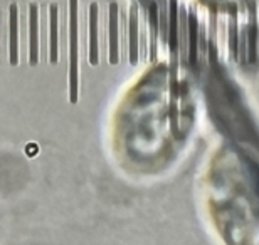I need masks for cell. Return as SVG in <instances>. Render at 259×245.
<instances>
[{
    "label": "cell",
    "mask_w": 259,
    "mask_h": 245,
    "mask_svg": "<svg viewBox=\"0 0 259 245\" xmlns=\"http://www.w3.org/2000/svg\"><path fill=\"white\" fill-rule=\"evenodd\" d=\"M110 62H118V5L110 4Z\"/></svg>",
    "instance_id": "277c9868"
},
{
    "label": "cell",
    "mask_w": 259,
    "mask_h": 245,
    "mask_svg": "<svg viewBox=\"0 0 259 245\" xmlns=\"http://www.w3.org/2000/svg\"><path fill=\"white\" fill-rule=\"evenodd\" d=\"M190 64L195 66V40H197V17L195 14H190Z\"/></svg>",
    "instance_id": "9c48e42d"
},
{
    "label": "cell",
    "mask_w": 259,
    "mask_h": 245,
    "mask_svg": "<svg viewBox=\"0 0 259 245\" xmlns=\"http://www.w3.org/2000/svg\"><path fill=\"white\" fill-rule=\"evenodd\" d=\"M138 61V7L137 4L130 9V62L137 64Z\"/></svg>",
    "instance_id": "7a4b0ae2"
},
{
    "label": "cell",
    "mask_w": 259,
    "mask_h": 245,
    "mask_svg": "<svg viewBox=\"0 0 259 245\" xmlns=\"http://www.w3.org/2000/svg\"><path fill=\"white\" fill-rule=\"evenodd\" d=\"M90 62L98 64V4L90 5Z\"/></svg>",
    "instance_id": "3957f363"
},
{
    "label": "cell",
    "mask_w": 259,
    "mask_h": 245,
    "mask_svg": "<svg viewBox=\"0 0 259 245\" xmlns=\"http://www.w3.org/2000/svg\"><path fill=\"white\" fill-rule=\"evenodd\" d=\"M49 59L53 64L58 62V7L49 9Z\"/></svg>",
    "instance_id": "5b68a950"
},
{
    "label": "cell",
    "mask_w": 259,
    "mask_h": 245,
    "mask_svg": "<svg viewBox=\"0 0 259 245\" xmlns=\"http://www.w3.org/2000/svg\"><path fill=\"white\" fill-rule=\"evenodd\" d=\"M17 5H10V64L19 62V32H17Z\"/></svg>",
    "instance_id": "8992f818"
},
{
    "label": "cell",
    "mask_w": 259,
    "mask_h": 245,
    "mask_svg": "<svg viewBox=\"0 0 259 245\" xmlns=\"http://www.w3.org/2000/svg\"><path fill=\"white\" fill-rule=\"evenodd\" d=\"M30 64H37V5H30Z\"/></svg>",
    "instance_id": "52a82bcc"
},
{
    "label": "cell",
    "mask_w": 259,
    "mask_h": 245,
    "mask_svg": "<svg viewBox=\"0 0 259 245\" xmlns=\"http://www.w3.org/2000/svg\"><path fill=\"white\" fill-rule=\"evenodd\" d=\"M247 40H249V62L256 61V15L254 7L249 4V29H247Z\"/></svg>",
    "instance_id": "ba28073f"
},
{
    "label": "cell",
    "mask_w": 259,
    "mask_h": 245,
    "mask_svg": "<svg viewBox=\"0 0 259 245\" xmlns=\"http://www.w3.org/2000/svg\"><path fill=\"white\" fill-rule=\"evenodd\" d=\"M71 10V101H77V0H69Z\"/></svg>",
    "instance_id": "6da1fadb"
}]
</instances>
